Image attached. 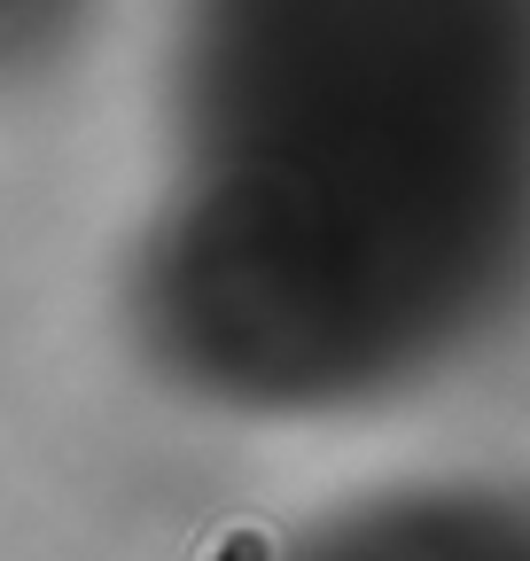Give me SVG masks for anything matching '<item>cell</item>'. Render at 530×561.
<instances>
[{"label":"cell","mask_w":530,"mask_h":561,"mask_svg":"<svg viewBox=\"0 0 530 561\" xmlns=\"http://www.w3.org/2000/svg\"><path fill=\"white\" fill-rule=\"evenodd\" d=\"M437 0H180L164 187L125 328L187 405L304 413L367 382L429 305L422 87Z\"/></svg>","instance_id":"cell-1"},{"label":"cell","mask_w":530,"mask_h":561,"mask_svg":"<svg viewBox=\"0 0 530 561\" xmlns=\"http://www.w3.org/2000/svg\"><path fill=\"white\" fill-rule=\"evenodd\" d=\"M110 0H0V87H32L62 70L102 24Z\"/></svg>","instance_id":"cell-2"}]
</instances>
